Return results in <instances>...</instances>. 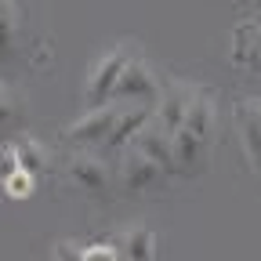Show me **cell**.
I'll return each instance as SVG.
<instances>
[{"label": "cell", "instance_id": "obj_7", "mask_svg": "<svg viewBox=\"0 0 261 261\" xmlns=\"http://www.w3.org/2000/svg\"><path fill=\"white\" fill-rule=\"evenodd\" d=\"M228 58H232L236 69H247V73H257L261 76V18H243L232 29Z\"/></svg>", "mask_w": 261, "mask_h": 261}, {"label": "cell", "instance_id": "obj_6", "mask_svg": "<svg viewBox=\"0 0 261 261\" xmlns=\"http://www.w3.org/2000/svg\"><path fill=\"white\" fill-rule=\"evenodd\" d=\"M181 130H185V135H192L196 142H203V145L214 149V138H218V94H214V87L196 84Z\"/></svg>", "mask_w": 261, "mask_h": 261}, {"label": "cell", "instance_id": "obj_17", "mask_svg": "<svg viewBox=\"0 0 261 261\" xmlns=\"http://www.w3.org/2000/svg\"><path fill=\"white\" fill-rule=\"evenodd\" d=\"M84 261H123L116 243H87L84 247Z\"/></svg>", "mask_w": 261, "mask_h": 261}, {"label": "cell", "instance_id": "obj_5", "mask_svg": "<svg viewBox=\"0 0 261 261\" xmlns=\"http://www.w3.org/2000/svg\"><path fill=\"white\" fill-rule=\"evenodd\" d=\"M192 91H196V84H189V80H167L160 87V98L152 106V123L163 135H178L181 130L189 102H192Z\"/></svg>", "mask_w": 261, "mask_h": 261}, {"label": "cell", "instance_id": "obj_9", "mask_svg": "<svg viewBox=\"0 0 261 261\" xmlns=\"http://www.w3.org/2000/svg\"><path fill=\"white\" fill-rule=\"evenodd\" d=\"M120 185L127 192H152V189L163 185V174H160L156 163H149L142 152L127 149V152H120Z\"/></svg>", "mask_w": 261, "mask_h": 261}, {"label": "cell", "instance_id": "obj_15", "mask_svg": "<svg viewBox=\"0 0 261 261\" xmlns=\"http://www.w3.org/2000/svg\"><path fill=\"white\" fill-rule=\"evenodd\" d=\"M22 116H25V106H22L18 91H15L8 80H0V130H4V127H15Z\"/></svg>", "mask_w": 261, "mask_h": 261}, {"label": "cell", "instance_id": "obj_11", "mask_svg": "<svg viewBox=\"0 0 261 261\" xmlns=\"http://www.w3.org/2000/svg\"><path fill=\"white\" fill-rule=\"evenodd\" d=\"M11 149H15V160H18V171L29 174V178H44L51 171V149L37 138V135H18L11 138Z\"/></svg>", "mask_w": 261, "mask_h": 261}, {"label": "cell", "instance_id": "obj_13", "mask_svg": "<svg viewBox=\"0 0 261 261\" xmlns=\"http://www.w3.org/2000/svg\"><path fill=\"white\" fill-rule=\"evenodd\" d=\"M18 29H22V11L15 4H0V62H8L15 55Z\"/></svg>", "mask_w": 261, "mask_h": 261}, {"label": "cell", "instance_id": "obj_3", "mask_svg": "<svg viewBox=\"0 0 261 261\" xmlns=\"http://www.w3.org/2000/svg\"><path fill=\"white\" fill-rule=\"evenodd\" d=\"M163 80L156 76V69L145 62V55H135L127 62V69L113 91V106H156Z\"/></svg>", "mask_w": 261, "mask_h": 261}, {"label": "cell", "instance_id": "obj_2", "mask_svg": "<svg viewBox=\"0 0 261 261\" xmlns=\"http://www.w3.org/2000/svg\"><path fill=\"white\" fill-rule=\"evenodd\" d=\"M62 174L76 192H87V196H109L116 185L113 167L94 149H69L62 160Z\"/></svg>", "mask_w": 261, "mask_h": 261}, {"label": "cell", "instance_id": "obj_14", "mask_svg": "<svg viewBox=\"0 0 261 261\" xmlns=\"http://www.w3.org/2000/svg\"><path fill=\"white\" fill-rule=\"evenodd\" d=\"M240 138H243V149H247L250 167L261 174V120L254 113H247L243 106H240Z\"/></svg>", "mask_w": 261, "mask_h": 261}, {"label": "cell", "instance_id": "obj_10", "mask_svg": "<svg viewBox=\"0 0 261 261\" xmlns=\"http://www.w3.org/2000/svg\"><path fill=\"white\" fill-rule=\"evenodd\" d=\"M135 152H142L149 163H156L160 167V174L163 178H174V156H171V135H163V130L149 120L145 123V130L135 138V145H130Z\"/></svg>", "mask_w": 261, "mask_h": 261}, {"label": "cell", "instance_id": "obj_12", "mask_svg": "<svg viewBox=\"0 0 261 261\" xmlns=\"http://www.w3.org/2000/svg\"><path fill=\"white\" fill-rule=\"evenodd\" d=\"M116 250L123 261H156V232L142 221H130L120 228Z\"/></svg>", "mask_w": 261, "mask_h": 261}, {"label": "cell", "instance_id": "obj_8", "mask_svg": "<svg viewBox=\"0 0 261 261\" xmlns=\"http://www.w3.org/2000/svg\"><path fill=\"white\" fill-rule=\"evenodd\" d=\"M171 156H174V174L178 178H200L211 167V145L196 142L185 130L171 135Z\"/></svg>", "mask_w": 261, "mask_h": 261}, {"label": "cell", "instance_id": "obj_18", "mask_svg": "<svg viewBox=\"0 0 261 261\" xmlns=\"http://www.w3.org/2000/svg\"><path fill=\"white\" fill-rule=\"evenodd\" d=\"M11 174H18V160H15V149H11V142H0V185H4Z\"/></svg>", "mask_w": 261, "mask_h": 261}, {"label": "cell", "instance_id": "obj_19", "mask_svg": "<svg viewBox=\"0 0 261 261\" xmlns=\"http://www.w3.org/2000/svg\"><path fill=\"white\" fill-rule=\"evenodd\" d=\"M240 106H243L247 113H254V116L261 120V98H250V102H240Z\"/></svg>", "mask_w": 261, "mask_h": 261}, {"label": "cell", "instance_id": "obj_1", "mask_svg": "<svg viewBox=\"0 0 261 261\" xmlns=\"http://www.w3.org/2000/svg\"><path fill=\"white\" fill-rule=\"evenodd\" d=\"M135 44L130 40H120L113 47H106L91 62V69L84 76V109H102V106H113V91L127 69V62L135 58Z\"/></svg>", "mask_w": 261, "mask_h": 261}, {"label": "cell", "instance_id": "obj_4", "mask_svg": "<svg viewBox=\"0 0 261 261\" xmlns=\"http://www.w3.org/2000/svg\"><path fill=\"white\" fill-rule=\"evenodd\" d=\"M120 116V106H102V109H84L69 127H65L62 142L69 149H102L109 130Z\"/></svg>", "mask_w": 261, "mask_h": 261}, {"label": "cell", "instance_id": "obj_16", "mask_svg": "<svg viewBox=\"0 0 261 261\" xmlns=\"http://www.w3.org/2000/svg\"><path fill=\"white\" fill-rule=\"evenodd\" d=\"M0 189H4L8 196H11V200H25V196H33V192H37V178H29V174H11L4 185H0Z\"/></svg>", "mask_w": 261, "mask_h": 261}]
</instances>
